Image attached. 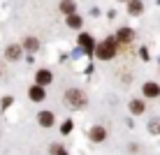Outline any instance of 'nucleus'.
<instances>
[{
	"label": "nucleus",
	"instance_id": "12",
	"mask_svg": "<svg viewBox=\"0 0 160 155\" xmlns=\"http://www.w3.org/2000/svg\"><path fill=\"white\" fill-rule=\"evenodd\" d=\"M68 26H70V28H81V19H79L74 12L68 14Z\"/></svg>",
	"mask_w": 160,
	"mask_h": 155
},
{
	"label": "nucleus",
	"instance_id": "6",
	"mask_svg": "<svg viewBox=\"0 0 160 155\" xmlns=\"http://www.w3.org/2000/svg\"><path fill=\"white\" fill-rule=\"evenodd\" d=\"M5 56H7L9 60H19V58H21V46H19V44H12V46H7Z\"/></svg>",
	"mask_w": 160,
	"mask_h": 155
},
{
	"label": "nucleus",
	"instance_id": "18",
	"mask_svg": "<svg viewBox=\"0 0 160 155\" xmlns=\"http://www.w3.org/2000/svg\"><path fill=\"white\" fill-rule=\"evenodd\" d=\"M60 130H63V134H70V130H72V123H70V120H65Z\"/></svg>",
	"mask_w": 160,
	"mask_h": 155
},
{
	"label": "nucleus",
	"instance_id": "13",
	"mask_svg": "<svg viewBox=\"0 0 160 155\" xmlns=\"http://www.w3.org/2000/svg\"><path fill=\"white\" fill-rule=\"evenodd\" d=\"M130 111L132 114H142L144 111V102H142V99H132L130 102Z\"/></svg>",
	"mask_w": 160,
	"mask_h": 155
},
{
	"label": "nucleus",
	"instance_id": "5",
	"mask_svg": "<svg viewBox=\"0 0 160 155\" xmlns=\"http://www.w3.org/2000/svg\"><path fill=\"white\" fill-rule=\"evenodd\" d=\"M144 95H146V97H158V95H160V86H158V84H151V81L144 84Z\"/></svg>",
	"mask_w": 160,
	"mask_h": 155
},
{
	"label": "nucleus",
	"instance_id": "1",
	"mask_svg": "<svg viewBox=\"0 0 160 155\" xmlns=\"http://www.w3.org/2000/svg\"><path fill=\"white\" fill-rule=\"evenodd\" d=\"M93 53H95L100 60H112L114 56H116V40H114V37L104 40L102 44H98V46L93 49Z\"/></svg>",
	"mask_w": 160,
	"mask_h": 155
},
{
	"label": "nucleus",
	"instance_id": "7",
	"mask_svg": "<svg viewBox=\"0 0 160 155\" xmlns=\"http://www.w3.org/2000/svg\"><path fill=\"white\" fill-rule=\"evenodd\" d=\"M132 37H135V32H132L130 28H121L116 32V40L118 42H132Z\"/></svg>",
	"mask_w": 160,
	"mask_h": 155
},
{
	"label": "nucleus",
	"instance_id": "9",
	"mask_svg": "<svg viewBox=\"0 0 160 155\" xmlns=\"http://www.w3.org/2000/svg\"><path fill=\"white\" fill-rule=\"evenodd\" d=\"M79 44H81V46L86 49L88 53H93V49H95V46H93V40H91V35H86V32H84V35L79 37Z\"/></svg>",
	"mask_w": 160,
	"mask_h": 155
},
{
	"label": "nucleus",
	"instance_id": "16",
	"mask_svg": "<svg viewBox=\"0 0 160 155\" xmlns=\"http://www.w3.org/2000/svg\"><path fill=\"white\" fill-rule=\"evenodd\" d=\"M148 132L160 134V118H156V120H151V123H148Z\"/></svg>",
	"mask_w": 160,
	"mask_h": 155
},
{
	"label": "nucleus",
	"instance_id": "15",
	"mask_svg": "<svg viewBox=\"0 0 160 155\" xmlns=\"http://www.w3.org/2000/svg\"><path fill=\"white\" fill-rule=\"evenodd\" d=\"M23 46L28 49V51H37V46H40V42H37L35 37H28V40L23 42Z\"/></svg>",
	"mask_w": 160,
	"mask_h": 155
},
{
	"label": "nucleus",
	"instance_id": "17",
	"mask_svg": "<svg viewBox=\"0 0 160 155\" xmlns=\"http://www.w3.org/2000/svg\"><path fill=\"white\" fill-rule=\"evenodd\" d=\"M51 153H53V155H68L63 146H51Z\"/></svg>",
	"mask_w": 160,
	"mask_h": 155
},
{
	"label": "nucleus",
	"instance_id": "11",
	"mask_svg": "<svg viewBox=\"0 0 160 155\" xmlns=\"http://www.w3.org/2000/svg\"><path fill=\"white\" fill-rule=\"evenodd\" d=\"M91 139L93 141H102L104 139V127H93L91 130Z\"/></svg>",
	"mask_w": 160,
	"mask_h": 155
},
{
	"label": "nucleus",
	"instance_id": "14",
	"mask_svg": "<svg viewBox=\"0 0 160 155\" xmlns=\"http://www.w3.org/2000/svg\"><path fill=\"white\" fill-rule=\"evenodd\" d=\"M60 12L72 14L74 12V2H72V0H63V2H60Z\"/></svg>",
	"mask_w": 160,
	"mask_h": 155
},
{
	"label": "nucleus",
	"instance_id": "8",
	"mask_svg": "<svg viewBox=\"0 0 160 155\" xmlns=\"http://www.w3.org/2000/svg\"><path fill=\"white\" fill-rule=\"evenodd\" d=\"M40 125L42 127H51L53 125V114L51 111H42L40 114Z\"/></svg>",
	"mask_w": 160,
	"mask_h": 155
},
{
	"label": "nucleus",
	"instance_id": "10",
	"mask_svg": "<svg viewBox=\"0 0 160 155\" xmlns=\"http://www.w3.org/2000/svg\"><path fill=\"white\" fill-rule=\"evenodd\" d=\"M142 9H144V7H142L139 0H130V2H128V12L130 14H142Z\"/></svg>",
	"mask_w": 160,
	"mask_h": 155
},
{
	"label": "nucleus",
	"instance_id": "3",
	"mask_svg": "<svg viewBox=\"0 0 160 155\" xmlns=\"http://www.w3.org/2000/svg\"><path fill=\"white\" fill-rule=\"evenodd\" d=\"M28 95H30L32 102H42V99L47 97V93H44V88H42V86H32L30 90H28Z\"/></svg>",
	"mask_w": 160,
	"mask_h": 155
},
{
	"label": "nucleus",
	"instance_id": "2",
	"mask_svg": "<svg viewBox=\"0 0 160 155\" xmlns=\"http://www.w3.org/2000/svg\"><path fill=\"white\" fill-rule=\"evenodd\" d=\"M65 102H68L72 109H84L86 107V95L81 90H74V88H72V90L65 93Z\"/></svg>",
	"mask_w": 160,
	"mask_h": 155
},
{
	"label": "nucleus",
	"instance_id": "4",
	"mask_svg": "<svg viewBox=\"0 0 160 155\" xmlns=\"http://www.w3.org/2000/svg\"><path fill=\"white\" fill-rule=\"evenodd\" d=\"M35 79H37V86H47V84H51L53 76H51V72H49V70H40Z\"/></svg>",
	"mask_w": 160,
	"mask_h": 155
}]
</instances>
